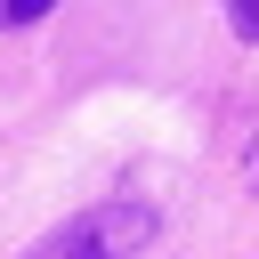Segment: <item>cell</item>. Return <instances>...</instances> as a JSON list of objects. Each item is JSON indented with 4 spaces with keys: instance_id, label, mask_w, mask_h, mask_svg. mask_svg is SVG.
I'll return each mask as SVG.
<instances>
[{
    "instance_id": "obj_2",
    "label": "cell",
    "mask_w": 259,
    "mask_h": 259,
    "mask_svg": "<svg viewBox=\"0 0 259 259\" xmlns=\"http://www.w3.org/2000/svg\"><path fill=\"white\" fill-rule=\"evenodd\" d=\"M227 24H235L243 40H259V0H227Z\"/></svg>"
},
{
    "instance_id": "obj_1",
    "label": "cell",
    "mask_w": 259,
    "mask_h": 259,
    "mask_svg": "<svg viewBox=\"0 0 259 259\" xmlns=\"http://www.w3.org/2000/svg\"><path fill=\"white\" fill-rule=\"evenodd\" d=\"M154 243V210L146 202H97V210H73L57 235H40L24 259H130V251H146Z\"/></svg>"
},
{
    "instance_id": "obj_3",
    "label": "cell",
    "mask_w": 259,
    "mask_h": 259,
    "mask_svg": "<svg viewBox=\"0 0 259 259\" xmlns=\"http://www.w3.org/2000/svg\"><path fill=\"white\" fill-rule=\"evenodd\" d=\"M57 0H0V24H32V16H49Z\"/></svg>"
}]
</instances>
